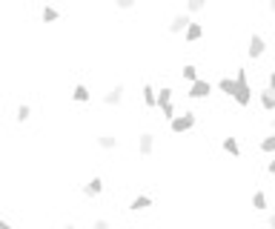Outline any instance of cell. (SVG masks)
<instances>
[{"label":"cell","instance_id":"obj_1","mask_svg":"<svg viewBox=\"0 0 275 229\" xmlns=\"http://www.w3.org/2000/svg\"><path fill=\"white\" fill-rule=\"evenodd\" d=\"M232 100L238 109L253 106V83H249V75H246L244 66H238V72H235V98Z\"/></svg>","mask_w":275,"mask_h":229},{"label":"cell","instance_id":"obj_2","mask_svg":"<svg viewBox=\"0 0 275 229\" xmlns=\"http://www.w3.org/2000/svg\"><path fill=\"white\" fill-rule=\"evenodd\" d=\"M195 126H198V114L192 112V109H187V112H178V118L169 123V132H172V135H187V132H192Z\"/></svg>","mask_w":275,"mask_h":229},{"label":"cell","instance_id":"obj_3","mask_svg":"<svg viewBox=\"0 0 275 229\" xmlns=\"http://www.w3.org/2000/svg\"><path fill=\"white\" fill-rule=\"evenodd\" d=\"M264 55H267V37L253 32L249 40H246V57H249V60H261Z\"/></svg>","mask_w":275,"mask_h":229},{"label":"cell","instance_id":"obj_4","mask_svg":"<svg viewBox=\"0 0 275 229\" xmlns=\"http://www.w3.org/2000/svg\"><path fill=\"white\" fill-rule=\"evenodd\" d=\"M189 23H192V17H189L187 12H175L172 17H169V23H167V32L169 35H184L189 29Z\"/></svg>","mask_w":275,"mask_h":229},{"label":"cell","instance_id":"obj_5","mask_svg":"<svg viewBox=\"0 0 275 229\" xmlns=\"http://www.w3.org/2000/svg\"><path fill=\"white\" fill-rule=\"evenodd\" d=\"M212 89H215V86H212L207 78H201V80H195V83L189 86L187 95H189V100H207L212 95Z\"/></svg>","mask_w":275,"mask_h":229},{"label":"cell","instance_id":"obj_6","mask_svg":"<svg viewBox=\"0 0 275 229\" xmlns=\"http://www.w3.org/2000/svg\"><path fill=\"white\" fill-rule=\"evenodd\" d=\"M95 146L103 152H115L118 146H121V138H118L115 132H101V135L95 138Z\"/></svg>","mask_w":275,"mask_h":229},{"label":"cell","instance_id":"obj_7","mask_svg":"<svg viewBox=\"0 0 275 229\" xmlns=\"http://www.w3.org/2000/svg\"><path fill=\"white\" fill-rule=\"evenodd\" d=\"M138 155L141 157L155 155V135L152 132H141V135H138Z\"/></svg>","mask_w":275,"mask_h":229},{"label":"cell","instance_id":"obj_8","mask_svg":"<svg viewBox=\"0 0 275 229\" xmlns=\"http://www.w3.org/2000/svg\"><path fill=\"white\" fill-rule=\"evenodd\" d=\"M123 95H126V83H115L106 95H103V106H121Z\"/></svg>","mask_w":275,"mask_h":229},{"label":"cell","instance_id":"obj_9","mask_svg":"<svg viewBox=\"0 0 275 229\" xmlns=\"http://www.w3.org/2000/svg\"><path fill=\"white\" fill-rule=\"evenodd\" d=\"M101 195H103V178L101 175H92L83 184V198H101Z\"/></svg>","mask_w":275,"mask_h":229},{"label":"cell","instance_id":"obj_10","mask_svg":"<svg viewBox=\"0 0 275 229\" xmlns=\"http://www.w3.org/2000/svg\"><path fill=\"white\" fill-rule=\"evenodd\" d=\"M141 100H144L146 109H158V89L152 83H144L141 86Z\"/></svg>","mask_w":275,"mask_h":229},{"label":"cell","instance_id":"obj_11","mask_svg":"<svg viewBox=\"0 0 275 229\" xmlns=\"http://www.w3.org/2000/svg\"><path fill=\"white\" fill-rule=\"evenodd\" d=\"M69 98H72L75 103H92V89H89L86 83H75Z\"/></svg>","mask_w":275,"mask_h":229},{"label":"cell","instance_id":"obj_12","mask_svg":"<svg viewBox=\"0 0 275 229\" xmlns=\"http://www.w3.org/2000/svg\"><path fill=\"white\" fill-rule=\"evenodd\" d=\"M203 35H207V29H203V23L192 20V23H189V29L184 32V43H198Z\"/></svg>","mask_w":275,"mask_h":229},{"label":"cell","instance_id":"obj_13","mask_svg":"<svg viewBox=\"0 0 275 229\" xmlns=\"http://www.w3.org/2000/svg\"><path fill=\"white\" fill-rule=\"evenodd\" d=\"M258 103H261V109H264V112L272 114V112H275V92L264 86V89L258 92Z\"/></svg>","mask_w":275,"mask_h":229},{"label":"cell","instance_id":"obj_14","mask_svg":"<svg viewBox=\"0 0 275 229\" xmlns=\"http://www.w3.org/2000/svg\"><path fill=\"white\" fill-rule=\"evenodd\" d=\"M249 203H253L255 212H267V209H269V198H267V192H264V189H255L253 198H249Z\"/></svg>","mask_w":275,"mask_h":229},{"label":"cell","instance_id":"obj_15","mask_svg":"<svg viewBox=\"0 0 275 229\" xmlns=\"http://www.w3.org/2000/svg\"><path fill=\"white\" fill-rule=\"evenodd\" d=\"M221 149H224L230 157H241V143H238L235 135H226L224 141H221Z\"/></svg>","mask_w":275,"mask_h":229},{"label":"cell","instance_id":"obj_16","mask_svg":"<svg viewBox=\"0 0 275 229\" xmlns=\"http://www.w3.org/2000/svg\"><path fill=\"white\" fill-rule=\"evenodd\" d=\"M215 89L221 95H226V98H235V78H230V75H224V78H218Z\"/></svg>","mask_w":275,"mask_h":229},{"label":"cell","instance_id":"obj_17","mask_svg":"<svg viewBox=\"0 0 275 229\" xmlns=\"http://www.w3.org/2000/svg\"><path fill=\"white\" fill-rule=\"evenodd\" d=\"M149 207H152V198H149V195H135V198L129 200L132 212H144V209H149Z\"/></svg>","mask_w":275,"mask_h":229},{"label":"cell","instance_id":"obj_18","mask_svg":"<svg viewBox=\"0 0 275 229\" xmlns=\"http://www.w3.org/2000/svg\"><path fill=\"white\" fill-rule=\"evenodd\" d=\"M58 20H60V9H55V6L40 9V23H58Z\"/></svg>","mask_w":275,"mask_h":229},{"label":"cell","instance_id":"obj_19","mask_svg":"<svg viewBox=\"0 0 275 229\" xmlns=\"http://www.w3.org/2000/svg\"><path fill=\"white\" fill-rule=\"evenodd\" d=\"M181 78L187 80L189 86L195 83V80H201V78H198V66H195V63H184V66H181Z\"/></svg>","mask_w":275,"mask_h":229},{"label":"cell","instance_id":"obj_20","mask_svg":"<svg viewBox=\"0 0 275 229\" xmlns=\"http://www.w3.org/2000/svg\"><path fill=\"white\" fill-rule=\"evenodd\" d=\"M172 98H175V89H172V86H161V89H158V109L167 106V103H172Z\"/></svg>","mask_w":275,"mask_h":229},{"label":"cell","instance_id":"obj_21","mask_svg":"<svg viewBox=\"0 0 275 229\" xmlns=\"http://www.w3.org/2000/svg\"><path fill=\"white\" fill-rule=\"evenodd\" d=\"M258 149L264 152V155H269V157L275 155V132H272V135H267V138H261Z\"/></svg>","mask_w":275,"mask_h":229},{"label":"cell","instance_id":"obj_22","mask_svg":"<svg viewBox=\"0 0 275 229\" xmlns=\"http://www.w3.org/2000/svg\"><path fill=\"white\" fill-rule=\"evenodd\" d=\"M29 118H32V106H29V103H20V106L15 109V121L17 123H26Z\"/></svg>","mask_w":275,"mask_h":229},{"label":"cell","instance_id":"obj_23","mask_svg":"<svg viewBox=\"0 0 275 229\" xmlns=\"http://www.w3.org/2000/svg\"><path fill=\"white\" fill-rule=\"evenodd\" d=\"M161 118L172 123L175 118H178V106H175V103H167V106H161Z\"/></svg>","mask_w":275,"mask_h":229},{"label":"cell","instance_id":"obj_24","mask_svg":"<svg viewBox=\"0 0 275 229\" xmlns=\"http://www.w3.org/2000/svg\"><path fill=\"white\" fill-rule=\"evenodd\" d=\"M203 9H207V3H203V0H189V3H187V9H184V12H187L189 17H192V14L203 12Z\"/></svg>","mask_w":275,"mask_h":229},{"label":"cell","instance_id":"obj_25","mask_svg":"<svg viewBox=\"0 0 275 229\" xmlns=\"http://www.w3.org/2000/svg\"><path fill=\"white\" fill-rule=\"evenodd\" d=\"M89 229H112V223H109L106 218H95V221H92V226H89Z\"/></svg>","mask_w":275,"mask_h":229},{"label":"cell","instance_id":"obj_26","mask_svg":"<svg viewBox=\"0 0 275 229\" xmlns=\"http://www.w3.org/2000/svg\"><path fill=\"white\" fill-rule=\"evenodd\" d=\"M115 9H121V12H132V9H135V3H132V0H118Z\"/></svg>","mask_w":275,"mask_h":229},{"label":"cell","instance_id":"obj_27","mask_svg":"<svg viewBox=\"0 0 275 229\" xmlns=\"http://www.w3.org/2000/svg\"><path fill=\"white\" fill-rule=\"evenodd\" d=\"M0 229H17V226L9 221V218H3V215H0Z\"/></svg>","mask_w":275,"mask_h":229},{"label":"cell","instance_id":"obj_28","mask_svg":"<svg viewBox=\"0 0 275 229\" xmlns=\"http://www.w3.org/2000/svg\"><path fill=\"white\" fill-rule=\"evenodd\" d=\"M267 89H272V92H275V69L267 75Z\"/></svg>","mask_w":275,"mask_h":229},{"label":"cell","instance_id":"obj_29","mask_svg":"<svg viewBox=\"0 0 275 229\" xmlns=\"http://www.w3.org/2000/svg\"><path fill=\"white\" fill-rule=\"evenodd\" d=\"M267 172H269V175H275V155L267 161Z\"/></svg>","mask_w":275,"mask_h":229},{"label":"cell","instance_id":"obj_30","mask_svg":"<svg viewBox=\"0 0 275 229\" xmlns=\"http://www.w3.org/2000/svg\"><path fill=\"white\" fill-rule=\"evenodd\" d=\"M267 229H275V212L267 215Z\"/></svg>","mask_w":275,"mask_h":229},{"label":"cell","instance_id":"obj_31","mask_svg":"<svg viewBox=\"0 0 275 229\" xmlns=\"http://www.w3.org/2000/svg\"><path fill=\"white\" fill-rule=\"evenodd\" d=\"M63 229H78V226H75V223H63Z\"/></svg>","mask_w":275,"mask_h":229},{"label":"cell","instance_id":"obj_32","mask_svg":"<svg viewBox=\"0 0 275 229\" xmlns=\"http://www.w3.org/2000/svg\"><path fill=\"white\" fill-rule=\"evenodd\" d=\"M269 12H272V14H275V3H269Z\"/></svg>","mask_w":275,"mask_h":229},{"label":"cell","instance_id":"obj_33","mask_svg":"<svg viewBox=\"0 0 275 229\" xmlns=\"http://www.w3.org/2000/svg\"><path fill=\"white\" fill-rule=\"evenodd\" d=\"M272 132H275V118H272Z\"/></svg>","mask_w":275,"mask_h":229}]
</instances>
